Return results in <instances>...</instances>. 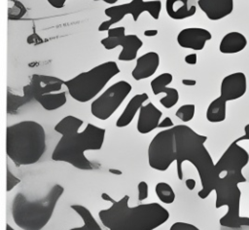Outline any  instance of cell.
Here are the masks:
<instances>
[{
    "instance_id": "cell-41",
    "label": "cell",
    "mask_w": 249,
    "mask_h": 230,
    "mask_svg": "<svg viewBox=\"0 0 249 230\" xmlns=\"http://www.w3.org/2000/svg\"><path fill=\"white\" fill-rule=\"evenodd\" d=\"M109 172H110L111 173H113V174H118V175H121V174L123 173L122 171L117 170V169H109Z\"/></svg>"
},
{
    "instance_id": "cell-2",
    "label": "cell",
    "mask_w": 249,
    "mask_h": 230,
    "mask_svg": "<svg viewBox=\"0 0 249 230\" xmlns=\"http://www.w3.org/2000/svg\"><path fill=\"white\" fill-rule=\"evenodd\" d=\"M83 124L82 119L73 115H67L58 121L54 131L61 134V137L52 153L53 161L65 162L83 171L92 170L93 167L85 153L102 148L106 130L89 123L79 132Z\"/></svg>"
},
{
    "instance_id": "cell-25",
    "label": "cell",
    "mask_w": 249,
    "mask_h": 230,
    "mask_svg": "<svg viewBox=\"0 0 249 230\" xmlns=\"http://www.w3.org/2000/svg\"><path fill=\"white\" fill-rule=\"evenodd\" d=\"M155 192L158 199L166 205H170L175 201L176 195L172 186L164 181H160L155 186Z\"/></svg>"
},
{
    "instance_id": "cell-3",
    "label": "cell",
    "mask_w": 249,
    "mask_h": 230,
    "mask_svg": "<svg viewBox=\"0 0 249 230\" xmlns=\"http://www.w3.org/2000/svg\"><path fill=\"white\" fill-rule=\"evenodd\" d=\"M128 202L129 196L124 195L98 211L101 223L108 230H155L169 219V211L159 203L129 207Z\"/></svg>"
},
{
    "instance_id": "cell-12",
    "label": "cell",
    "mask_w": 249,
    "mask_h": 230,
    "mask_svg": "<svg viewBox=\"0 0 249 230\" xmlns=\"http://www.w3.org/2000/svg\"><path fill=\"white\" fill-rule=\"evenodd\" d=\"M62 85L64 81L58 77L33 74L30 83L23 88V92L35 99L39 96L60 92Z\"/></svg>"
},
{
    "instance_id": "cell-27",
    "label": "cell",
    "mask_w": 249,
    "mask_h": 230,
    "mask_svg": "<svg viewBox=\"0 0 249 230\" xmlns=\"http://www.w3.org/2000/svg\"><path fill=\"white\" fill-rule=\"evenodd\" d=\"M196 106L192 103H187L181 105L175 112V116L179 118L183 123H188L193 120L195 116Z\"/></svg>"
},
{
    "instance_id": "cell-24",
    "label": "cell",
    "mask_w": 249,
    "mask_h": 230,
    "mask_svg": "<svg viewBox=\"0 0 249 230\" xmlns=\"http://www.w3.org/2000/svg\"><path fill=\"white\" fill-rule=\"evenodd\" d=\"M71 209L82 218L84 224L89 228V230H102L100 225L97 223L95 218L92 216L90 211L83 205H71Z\"/></svg>"
},
{
    "instance_id": "cell-9",
    "label": "cell",
    "mask_w": 249,
    "mask_h": 230,
    "mask_svg": "<svg viewBox=\"0 0 249 230\" xmlns=\"http://www.w3.org/2000/svg\"><path fill=\"white\" fill-rule=\"evenodd\" d=\"M132 90L131 85L124 80H120L107 88L90 104L91 114L101 121L109 119L128 96Z\"/></svg>"
},
{
    "instance_id": "cell-5",
    "label": "cell",
    "mask_w": 249,
    "mask_h": 230,
    "mask_svg": "<svg viewBox=\"0 0 249 230\" xmlns=\"http://www.w3.org/2000/svg\"><path fill=\"white\" fill-rule=\"evenodd\" d=\"M63 192L62 185L54 184L45 197L35 201L18 193L13 199L11 209L14 222L22 230H42L51 220Z\"/></svg>"
},
{
    "instance_id": "cell-13",
    "label": "cell",
    "mask_w": 249,
    "mask_h": 230,
    "mask_svg": "<svg viewBox=\"0 0 249 230\" xmlns=\"http://www.w3.org/2000/svg\"><path fill=\"white\" fill-rule=\"evenodd\" d=\"M173 76L171 73L164 72L156 76L150 83L152 92L155 96L164 94L165 96L160 99V103L166 109L175 106L179 100V92L175 88H168L171 84Z\"/></svg>"
},
{
    "instance_id": "cell-44",
    "label": "cell",
    "mask_w": 249,
    "mask_h": 230,
    "mask_svg": "<svg viewBox=\"0 0 249 230\" xmlns=\"http://www.w3.org/2000/svg\"><path fill=\"white\" fill-rule=\"evenodd\" d=\"M6 230H15V229H14L10 224L7 223V224H6Z\"/></svg>"
},
{
    "instance_id": "cell-16",
    "label": "cell",
    "mask_w": 249,
    "mask_h": 230,
    "mask_svg": "<svg viewBox=\"0 0 249 230\" xmlns=\"http://www.w3.org/2000/svg\"><path fill=\"white\" fill-rule=\"evenodd\" d=\"M162 112L153 103L143 104L139 110L136 129L139 134H146L159 128Z\"/></svg>"
},
{
    "instance_id": "cell-11",
    "label": "cell",
    "mask_w": 249,
    "mask_h": 230,
    "mask_svg": "<svg viewBox=\"0 0 249 230\" xmlns=\"http://www.w3.org/2000/svg\"><path fill=\"white\" fill-rule=\"evenodd\" d=\"M108 36L101 39L100 43L106 50H113L118 46L122 47L118 59L131 61L137 58L138 51L143 46V41L136 34H125L124 26L111 27L107 31Z\"/></svg>"
},
{
    "instance_id": "cell-38",
    "label": "cell",
    "mask_w": 249,
    "mask_h": 230,
    "mask_svg": "<svg viewBox=\"0 0 249 230\" xmlns=\"http://www.w3.org/2000/svg\"><path fill=\"white\" fill-rule=\"evenodd\" d=\"M182 84L185 86H195L196 84V81L194 79H183Z\"/></svg>"
},
{
    "instance_id": "cell-14",
    "label": "cell",
    "mask_w": 249,
    "mask_h": 230,
    "mask_svg": "<svg viewBox=\"0 0 249 230\" xmlns=\"http://www.w3.org/2000/svg\"><path fill=\"white\" fill-rule=\"evenodd\" d=\"M247 91V78L243 72L225 76L220 86V96L227 102L242 97Z\"/></svg>"
},
{
    "instance_id": "cell-23",
    "label": "cell",
    "mask_w": 249,
    "mask_h": 230,
    "mask_svg": "<svg viewBox=\"0 0 249 230\" xmlns=\"http://www.w3.org/2000/svg\"><path fill=\"white\" fill-rule=\"evenodd\" d=\"M35 100L38 101L44 109L48 111H53L62 107L66 103L67 97H66V93L63 91L62 92L60 91L57 93L39 96L35 97Z\"/></svg>"
},
{
    "instance_id": "cell-1",
    "label": "cell",
    "mask_w": 249,
    "mask_h": 230,
    "mask_svg": "<svg viewBox=\"0 0 249 230\" xmlns=\"http://www.w3.org/2000/svg\"><path fill=\"white\" fill-rule=\"evenodd\" d=\"M207 136L197 134L191 127L181 124L159 132L148 146V164L159 172L168 170L176 162L177 177L183 179V162L195 166L201 184L197 196L206 199L215 190L221 177L204 143Z\"/></svg>"
},
{
    "instance_id": "cell-17",
    "label": "cell",
    "mask_w": 249,
    "mask_h": 230,
    "mask_svg": "<svg viewBox=\"0 0 249 230\" xmlns=\"http://www.w3.org/2000/svg\"><path fill=\"white\" fill-rule=\"evenodd\" d=\"M160 65V56L158 53L151 51L136 58V64L131 71L132 78L140 81L153 76Z\"/></svg>"
},
{
    "instance_id": "cell-32",
    "label": "cell",
    "mask_w": 249,
    "mask_h": 230,
    "mask_svg": "<svg viewBox=\"0 0 249 230\" xmlns=\"http://www.w3.org/2000/svg\"><path fill=\"white\" fill-rule=\"evenodd\" d=\"M172 127H174V124H173L172 120L168 116L163 118V120L160 121V123L159 124V128L160 129H163V130L169 129V128H172Z\"/></svg>"
},
{
    "instance_id": "cell-39",
    "label": "cell",
    "mask_w": 249,
    "mask_h": 230,
    "mask_svg": "<svg viewBox=\"0 0 249 230\" xmlns=\"http://www.w3.org/2000/svg\"><path fill=\"white\" fill-rule=\"evenodd\" d=\"M101 199L104 200V201H108V202H110L111 204L115 201V200H114L112 197H110L107 193H102V194H101Z\"/></svg>"
},
{
    "instance_id": "cell-18",
    "label": "cell",
    "mask_w": 249,
    "mask_h": 230,
    "mask_svg": "<svg viewBox=\"0 0 249 230\" xmlns=\"http://www.w3.org/2000/svg\"><path fill=\"white\" fill-rule=\"evenodd\" d=\"M197 6L210 20H220L233 11V0H197Z\"/></svg>"
},
{
    "instance_id": "cell-35",
    "label": "cell",
    "mask_w": 249,
    "mask_h": 230,
    "mask_svg": "<svg viewBox=\"0 0 249 230\" xmlns=\"http://www.w3.org/2000/svg\"><path fill=\"white\" fill-rule=\"evenodd\" d=\"M185 185H186V187H187L190 191H192V190L195 189V187H196V180H195L194 178H188V179H186V181H185Z\"/></svg>"
},
{
    "instance_id": "cell-26",
    "label": "cell",
    "mask_w": 249,
    "mask_h": 230,
    "mask_svg": "<svg viewBox=\"0 0 249 230\" xmlns=\"http://www.w3.org/2000/svg\"><path fill=\"white\" fill-rule=\"evenodd\" d=\"M32 98L23 92V96H15L11 92L7 93V110L8 112H13L14 110L19 108L21 105L30 101Z\"/></svg>"
},
{
    "instance_id": "cell-43",
    "label": "cell",
    "mask_w": 249,
    "mask_h": 230,
    "mask_svg": "<svg viewBox=\"0 0 249 230\" xmlns=\"http://www.w3.org/2000/svg\"><path fill=\"white\" fill-rule=\"evenodd\" d=\"M69 230H89V228H88L85 224H83V225L80 226V227H74V228H71V229H69Z\"/></svg>"
},
{
    "instance_id": "cell-28",
    "label": "cell",
    "mask_w": 249,
    "mask_h": 230,
    "mask_svg": "<svg viewBox=\"0 0 249 230\" xmlns=\"http://www.w3.org/2000/svg\"><path fill=\"white\" fill-rule=\"evenodd\" d=\"M13 3V6H11L8 9V19H18L22 16L25 15L26 9L22 3H20L18 0H10Z\"/></svg>"
},
{
    "instance_id": "cell-22",
    "label": "cell",
    "mask_w": 249,
    "mask_h": 230,
    "mask_svg": "<svg viewBox=\"0 0 249 230\" xmlns=\"http://www.w3.org/2000/svg\"><path fill=\"white\" fill-rule=\"evenodd\" d=\"M227 115V101L220 96L213 99L206 109V119L210 123H221Z\"/></svg>"
},
{
    "instance_id": "cell-42",
    "label": "cell",
    "mask_w": 249,
    "mask_h": 230,
    "mask_svg": "<svg viewBox=\"0 0 249 230\" xmlns=\"http://www.w3.org/2000/svg\"><path fill=\"white\" fill-rule=\"evenodd\" d=\"M94 1H103L104 3H107L109 5H113V4L117 3L119 0H94Z\"/></svg>"
},
{
    "instance_id": "cell-15",
    "label": "cell",
    "mask_w": 249,
    "mask_h": 230,
    "mask_svg": "<svg viewBox=\"0 0 249 230\" xmlns=\"http://www.w3.org/2000/svg\"><path fill=\"white\" fill-rule=\"evenodd\" d=\"M211 39V32L202 27H187L177 35V43L180 47L194 51L203 50L206 42Z\"/></svg>"
},
{
    "instance_id": "cell-36",
    "label": "cell",
    "mask_w": 249,
    "mask_h": 230,
    "mask_svg": "<svg viewBox=\"0 0 249 230\" xmlns=\"http://www.w3.org/2000/svg\"><path fill=\"white\" fill-rule=\"evenodd\" d=\"M244 135L238 137L236 140L237 141H241V140H244V139H247L249 140V124H247L245 127H244Z\"/></svg>"
},
{
    "instance_id": "cell-10",
    "label": "cell",
    "mask_w": 249,
    "mask_h": 230,
    "mask_svg": "<svg viewBox=\"0 0 249 230\" xmlns=\"http://www.w3.org/2000/svg\"><path fill=\"white\" fill-rule=\"evenodd\" d=\"M248 162L249 153L241 147L235 139L222 154L218 162L215 164V168L220 176L225 172V175L230 176L237 183H243L246 182V178L242 173V170Z\"/></svg>"
},
{
    "instance_id": "cell-20",
    "label": "cell",
    "mask_w": 249,
    "mask_h": 230,
    "mask_svg": "<svg viewBox=\"0 0 249 230\" xmlns=\"http://www.w3.org/2000/svg\"><path fill=\"white\" fill-rule=\"evenodd\" d=\"M165 11L167 16L175 20H181L193 17L196 12V6L190 0H166Z\"/></svg>"
},
{
    "instance_id": "cell-34",
    "label": "cell",
    "mask_w": 249,
    "mask_h": 230,
    "mask_svg": "<svg viewBox=\"0 0 249 230\" xmlns=\"http://www.w3.org/2000/svg\"><path fill=\"white\" fill-rule=\"evenodd\" d=\"M47 1L52 7L55 9H61L65 6V3L67 0H47Z\"/></svg>"
},
{
    "instance_id": "cell-30",
    "label": "cell",
    "mask_w": 249,
    "mask_h": 230,
    "mask_svg": "<svg viewBox=\"0 0 249 230\" xmlns=\"http://www.w3.org/2000/svg\"><path fill=\"white\" fill-rule=\"evenodd\" d=\"M138 191V201H144L149 196V185L146 181L142 180L137 184Z\"/></svg>"
},
{
    "instance_id": "cell-21",
    "label": "cell",
    "mask_w": 249,
    "mask_h": 230,
    "mask_svg": "<svg viewBox=\"0 0 249 230\" xmlns=\"http://www.w3.org/2000/svg\"><path fill=\"white\" fill-rule=\"evenodd\" d=\"M247 46L246 37L237 31H231L223 36L219 44V51L225 55L237 54Z\"/></svg>"
},
{
    "instance_id": "cell-7",
    "label": "cell",
    "mask_w": 249,
    "mask_h": 230,
    "mask_svg": "<svg viewBox=\"0 0 249 230\" xmlns=\"http://www.w3.org/2000/svg\"><path fill=\"white\" fill-rule=\"evenodd\" d=\"M238 183L228 175L221 176L215 187L216 201L215 208L227 207L228 211L219 220L220 224L229 228L241 227L240 216V199L241 191Z\"/></svg>"
},
{
    "instance_id": "cell-31",
    "label": "cell",
    "mask_w": 249,
    "mask_h": 230,
    "mask_svg": "<svg viewBox=\"0 0 249 230\" xmlns=\"http://www.w3.org/2000/svg\"><path fill=\"white\" fill-rule=\"evenodd\" d=\"M169 230H200L196 225L184 221H176L171 224Z\"/></svg>"
},
{
    "instance_id": "cell-29",
    "label": "cell",
    "mask_w": 249,
    "mask_h": 230,
    "mask_svg": "<svg viewBox=\"0 0 249 230\" xmlns=\"http://www.w3.org/2000/svg\"><path fill=\"white\" fill-rule=\"evenodd\" d=\"M20 182V179L18 177H17L10 170L9 167H7V186H6V190L7 192L12 191L18 183Z\"/></svg>"
},
{
    "instance_id": "cell-4",
    "label": "cell",
    "mask_w": 249,
    "mask_h": 230,
    "mask_svg": "<svg viewBox=\"0 0 249 230\" xmlns=\"http://www.w3.org/2000/svg\"><path fill=\"white\" fill-rule=\"evenodd\" d=\"M46 151L44 127L32 120H24L6 129V153L16 166L37 163Z\"/></svg>"
},
{
    "instance_id": "cell-33",
    "label": "cell",
    "mask_w": 249,
    "mask_h": 230,
    "mask_svg": "<svg viewBox=\"0 0 249 230\" xmlns=\"http://www.w3.org/2000/svg\"><path fill=\"white\" fill-rule=\"evenodd\" d=\"M184 60L187 64H190V65H195L196 64L197 62V55L196 53H193V54H189L187 55L185 58H184Z\"/></svg>"
},
{
    "instance_id": "cell-6",
    "label": "cell",
    "mask_w": 249,
    "mask_h": 230,
    "mask_svg": "<svg viewBox=\"0 0 249 230\" xmlns=\"http://www.w3.org/2000/svg\"><path fill=\"white\" fill-rule=\"evenodd\" d=\"M120 71L116 61L108 60L64 81V86L73 99L82 103L88 102L93 99Z\"/></svg>"
},
{
    "instance_id": "cell-37",
    "label": "cell",
    "mask_w": 249,
    "mask_h": 230,
    "mask_svg": "<svg viewBox=\"0 0 249 230\" xmlns=\"http://www.w3.org/2000/svg\"><path fill=\"white\" fill-rule=\"evenodd\" d=\"M158 33H159V31H158L157 29H146V30L144 31V35H145L146 37H154V36H156Z\"/></svg>"
},
{
    "instance_id": "cell-40",
    "label": "cell",
    "mask_w": 249,
    "mask_h": 230,
    "mask_svg": "<svg viewBox=\"0 0 249 230\" xmlns=\"http://www.w3.org/2000/svg\"><path fill=\"white\" fill-rule=\"evenodd\" d=\"M241 225H245V226H249V217L246 216H242L241 217Z\"/></svg>"
},
{
    "instance_id": "cell-19",
    "label": "cell",
    "mask_w": 249,
    "mask_h": 230,
    "mask_svg": "<svg viewBox=\"0 0 249 230\" xmlns=\"http://www.w3.org/2000/svg\"><path fill=\"white\" fill-rule=\"evenodd\" d=\"M149 98L148 95L146 93L137 94L134 96H132L127 104L125 105L124 111L120 115V117L116 121V127L117 128H124L128 126L132 120L134 119L136 113L140 110V108L143 106L144 102Z\"/></svg>"
},
{
    "instance_id": "cell-8",
    "label": "cell",
    "mask_w": 249,
    "mask_h": 230,
    "mask_svg": "<svg viewBox=\"0 0 249 230\" xmlns=\"http://www.w3.org/2000/svg\"><path fill=\"white\" fill-rule=\"evenodd\" d=\"M160 0H132L128 3L120 4L117 6H110L104 10L105 16L109 18L108 20L101 22L97 28L98 31H108L114 24L121 21L124 16L131 15L134 21H137L138 18L144 12H147L154 19H160L161 11Z\"/></svg>"
}]
</instances>
